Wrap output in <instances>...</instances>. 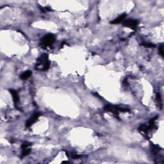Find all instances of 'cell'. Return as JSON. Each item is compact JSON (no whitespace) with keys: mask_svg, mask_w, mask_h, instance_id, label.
<instances>
[{"mask_svg":"<svg viewBox=\"0 0 164 164\" xmlns=\"http://www.w3.org/2000/svg\"><path fill=\"white\" fill-rule=\"evenodd\" d=\"M50 67V61L49 60L48 54L44 53L41 54L37 60L35 69L37 71H46Z\"/></svg>","mask_w":164,"mask_h":164,"instance_id":"obj_1","label":"cell"},{"mask_svg":"<svg viewBox=\"0 0 164 164\" xmlns=\"http://www.w3.org/2000/svg\"><path fill=\"white\" fill-rule=\"evenodd\" d=\"M158 117H154L149 121L148 125H142L140 126L139 128V131L144 135V136L148 137L149 134L151 133V131L154 130V129H156V120H157Z\"/></svg>","mask_w":164,"mask_h":164,"instance_id":"obj_2","label":"cell"},{"mask_svg":"<svg viewBox=\"0 0 164 164\" xmlns=\"http://www.w3.org/2000/svg\"><path fill=\"white\" fill-rule=\"evenodd\" d=\"M104 110L108 112H110L117 119H119V114L120 112H128L129 109L128 108H124L121 106L112 105H106L104 107Z\"/></svg>","mask_w":164,"mask_h":164,"instance_id":"obj_3","label":"cell"},{"mask_svg":"<svg viewBox=\"0 0 164 164\" xmlns=\"http://www.w3.org/2000/svg\"><path fill=\"white\" fill-rule=\"evenodd\" d=\"M55 41V36L53 34L48 33L42 37L41 41V47L43 49H46L48 47L51 46Z\"/></svg>","mask_w":164,"mask_h":164,"instance_id":"obj_4","label":"cell"},{"mask_svg":"<svg viewBox=\"0 0 164 164\" xmlns=\"http://www.w3.org/2000/svg\"><path fill=\"white\" fill-rule=\"evenodd\" d=\"M139 22L138 20L135 19H127L123 21V26L124 27H128L129 28H131L132 30H136L138 26H139Z\"/></svg>","mask_w":164,"mask_h":164,"instance_id":"obj_5","label":"cell"},{"mask_svg":"<svg viewBox=\"0 0 164 164\" xmlns=\"http://www.w3.org/2000/svg\"><path fill=\"white\" fill-rule=\"evenodd\" d=\"M31 144L28 142H24L22 143L21 146V157H24L28 156L31 152Z\"/></svg>","mask_w":164,"mask_h":164,"instance_id":"obj_6","label":"cell"},{"mask_svg":"<svg viewBox=\"0 0 164 164\" xmlns=\"http://www.w3.org/2000/svg\"><path fill=\"white\" fill-rule=\"evenodd\" d=\"M41 114L39 113V112H35V113H34L33 114V116L27 120V122H26V127L30 128V126H32L33 124L38 120L39 117L41 116Z\"/></svg>","mask_w":164,"mask_h":164,"instance_id":"obj_7","label":"cell"},{"mask_svg":"<svg viewBox=\"0 0 164 164\" xmlns=\"http://www.w3.org/2000/svg\"><path fill=\"white\" fill-rule=\"evenodd\" d=\"M10 93L11 94H12V99H13V101L14 102V104H15L16 106H17V105H18V103L19 101V95H18V92H17L16 90H14V89H10Z\"/></svg>","mask_w":164,"mask_h":164,"instance_id":"obj_8","label":"cell"},{"mask_svg":"<svg viewBox=\"0 0 164 164\" xmlns=\"http://www.w3.org/2000/svg\"><path fill=\"white\" fill-rule=\"evenodd\" d=\"M126 14L124 13V14H121V15H120L119 18H117L116 19H114V21H111L110 23L113 24H119V23H120V22H122L125 21V19L126 18Z\"/></svg>","mask_w":164,"mask_h":164,"instance_id":"obj_9","label":"cell"},{"mask_svg":"<svg viewBox=\"0 0 164 164\" xmlns=\"http://www.w3.org/2000/svg\"><path fill=\"white\" fill-rule=\"evenodd\" d=\"M156 100L157 103L158 104V106L160 109H162L163 107V104H162V97H161V94L160 93H157L156 94Z\"/></svg>","mask_w":164,"mask_h":164,"instance_id":"obj_10","label":"cell"},{"mask_svg":"<svg viewBox=\"0 0 164 164\" xmlns=\"http://www.w3.org/2000/svg\"><path fill=\"white\" fill-rule=\"evenodd\" d=\"M31 71H24L23 73H22L20 78H21V79L25 80H27L28 78L30 77V76L31 75Z\"/></svg>","mask_w":164,"mask_h":164,"instance_id":"obj_11","label":"cell"},{"mask_svg":"<svg viewBox=\"0 0 164 164\" xmlns=\"http://www.w3.org/2000/svg\"><path fill=\"white\" fill-rule=\"evenodd\" d=\"M67 156L71 157L72 158H74V159H78V158H81L82 156L78 154L74 153V152H71V153H67Z\"/></svg>","mask_w":164,"mask_h":164,"instance_id":"obj_12","label":"cell"},{"mask_svg":"<svg viewBox=\"0 0 164 164\" xmlns=\"http://www.w3.org/2000/svg\"><path fill=\"white\" fill-rule=\"evenodd\" d=\"M141 45L144 46L146 48H154L155 45L152 44V43L150 42H144L143 43L141 44Z\"/></svg>","mask_w":164,"mask_h":164,"instance_id":"obj_13","label":"cell"},{"mask_svg":"<svg viewBox=\"0 0 164 164\" xmlns=\"http://www.w3.org/2000/svg\"><path fill=\"white\" fill-rule=\"evenodd\" d=\"M158 50H159V53L160 54V55L162 56V57H163V56H164V51H163V44L160 45V46L159 47V49H158Z\"/></svg>","mask_w":164,"mask_h":164,"instance_id":"obj_14","label":"cell"}]
</instances>
